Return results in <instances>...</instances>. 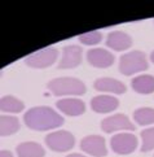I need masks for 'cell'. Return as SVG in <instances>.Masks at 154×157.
Masks as SVG:
<instances>
[{"instance_id":"7402d4cb","label":"cell","mask_w":154,"mask_h":157,"mask_svg":"<svg viewBox=\"0 0 154 157\" xmlns=\"http://www.w3.org/2000/svg\"><path fill=\"white\" fill-rule=\"evenodd\" d=\"M0 157H13V155L9 152V151H2L0 153Z\"/></svg>"},{"instance_id":"8fae6325","label":"cell","mask_w":154,"mask_h":157,"mask_svg":"<svg viewBox=\"0 0 154 157\" xmlns=\"http://www.w3.org/2000/svg\"><path fill=\"white\" fill-rule=\"evenodd\" d=\"M91 106L97 113H108V112H113L117 109L119 106V101L109 95H100L91 100Z\"/></svg>"},{"instance_id":"9a60e30c","label":"cell","mask_w":154,"mask_h":157,"mask_svg":"<svg viewBox=\"0 0 154 157\" xmlns=\"http://www.w3.org/2000/svg\"><path fill=\"white\" fill-rule=\"evenodd\" d=\"M132 88L139 94H152L154 92V77L153 75H139L132 79Z\"/></svg>"},{"instance_id":"3957f363","label":"cell","mask_w":154,"mask_h":157,"mask_svg":"<svg viewBox=\"0 0 154 157\" xmlns=\"http://www.w3.org/2000/svg\"><path fill=\"white\" fill-rule=\"evenodd\" d=\"M148 69L145 53L141 51H131L124 53L119 61V70L124 75H132Z\"/></svg>"},{"instance_id":"8992f818","label":"cell","mask_w":154,"mask_h":157,"mask_svg":"<svg viewBox=\"0 0 154 157\" xmlns=\"http://www.w3.org/2000/svg\"><path fill=\"white\" fill-rule=\"evenodd\" d=\"M112 148L115 153L119 155H128L132 153L137 147V138L134 134L127 132H120L114 135L110 140Z\"/></svg>"},{"instance_id":"ac0fdd59","label":"cell","mask_w":154,"mask_h":157,"mask_svg":"<svg viewBox=\"0 0 154 157\" xmlns=\"http://www.w3.org/2000/svg\"><path fill=\"white\" fill-rule=\"evenodd\" d=\"M24 103L14 96H4L0 103L2 112H8V113H20L24 110Z\"/></svg>"},{"instance_id":"e0dca14e","label":"cell","mask_w":154,"mask_h":157,"mask_svg":"<svg viewBox=\"0 0 154 157\" xmlns=\"http://www.w3.org/2000/svg\"><path fill=\"white\" fill-rule=\"evenodd\" d=\"M20 128V122L18 118L12 116H2L0 118V132L3 136H8L12 134L17 132Z\"/></svg>"},{"instance_id":"5bb4252c","label":"cell","mask_w":154,"mask_h":157,"mask_svg":"<svg viewBox=\"0 0 154 157\" xmlns=\"http://www.w3.org/2000/svg\"><path fill=\"white\" fill-rule=\"evenodd\" d=\"M95 88L97 91L102 92H112V94H124L126 86L113 78H100L95 82Z\"/></svg>"},{"instance_id":"9c48e42d","label":"cell","mask_w":154,"mask_h":157,"mask_svg":"<svg viewBox=\"0 0 154 157\" xmlns=\"http://www.w3.org/2000/svg\"><path fill=\"white\" fill-rule=\"evenodd\" d=\"M87 60L96 68H109L114 63V56L104 48H95L87 52Z\"/></svg>"},{"instance_id":"277c9868","label":"cell","mask_w":154,"mask_h":157,"mask_svg":"<svg viewBox=\"0 0 154 157\" xmlns=\"http://www.w3.org/2000/svg\"><path fill=\"white\" fill-rule=\"evenodd\" d=\"M46 143L52 151H56V152H66V151H70L74 147L75 139L71 132L61 130V131L48 134L46 138Z\"/></svg>"},{"instance_id":"2e32d148","label":"cell","mask_w":154,"mask_h":157,"mask_svg":"<svg viewBox=\"0 0 154 157\" xmlns=\"http://www.w3.org/2000/svg\"><path fill=\"white\" fill-rule=\"evenodd\" d=\"M18 157H44L46 152L40 144L34 142H26L21 143L17 147Z\"/></svg>"},{"instance_id":"cb8c5ba5","label":"cell","mask_w":154,"mask_h":157,"mask_svg":"<svg viewBox=\"0 0 154 157\" xmlns=\"http://www.w3.org/2000/svg\"><path fill=\"white\" fill-rule=\"evenodd\" d=\"M150 60L154 63V51H153V52H152V55H150Z\"/></svg>"},{"instance_id":"d6986e66","label":"cell","mask_w":154,"mask_h":157,"mask_svg":"<svg viewBox=\"0 0 154 157\" xmlns=\"http://www.w3.org/2000/svg\"><path fill=\"white\" fill-rule=\"evenodd\" d=\"M135 121L141 126L154 123V109L153 108H139L134 113Z\"/></svg>"},{"instance_id":"7a4b0ae2","label":"cell","mask_w":154,"mask_h":157,"mask_svg":"<svg viewBox=\"0 0 154 157\" xmlns=\"http://www.w3.org/2000/svg\"><path fill=\"white\" fill-rule=\"evenodd\" d=\"M48 88L56 96H64V95H83L86 92L84 83L71 77L56 78L48 83Z\"/></svg>"},{"instance_id":"4fadbf2b","label":"cell","mask_w":154,"mask_h":157,"mask_svg":"<svg viewBox=\"0 0 154 157\" xmlns=\"http://www.w3.org/2000/svg\"><path fill=\"white\" fill-rule=\"evenodd\" d=\"M57 108L68 116H80L84 113L86 105L79 99H62L57 101Z\"/></svg>"},{"instance_id":"30bf717a","label":"cell","mask_w":154,"mask_h":157,"mask_svg":"<svg viewBox=\"0 0 154 157\" xmlns=\"http://www.w3.org/2000/svg\"><path fill=\"white\" fill-rule=\"evenodd\" d=\"M82 63V48L79 46H68L64 48L62 59L58 64L60 69H71Z\"/></svg>"},{"instance_id":"ba28073f","label":"cell","mask_w":154,"mask_h":157,"mask_svg":"<svg viewBox=\"0 0 154 157\" xmlns=\"http://www.w3.org/2000/svg\"><path fill=\"white\" fill-rule=\"evenodd\" d=\"M101 128L105 132H114V131H119V130L134 131L135 126H134V123L127 118V116L114 114V116L108 117V118H105V120H102Z\"/></svg>"},{"instance_id":"6da1fadb","label":"cell","mask_w":154,"mask_h":157,"mask_svg":"<svg viewBox=\"0 0 154 157\" xmlns=\"http://www.w3.org/2000/svg\"><path fill=\"white\" fill-rule=\"evenodd\" d=\"M25 123L31 130L47 131L60 127L64 123V118L49 106H35L26 112L24 117Z\"/></svg>"},{"instance_id":"603a6c76","label":"cell","mask_w":154,"mask_h":157,"mask_svg":"<svg viewBox=\"0 0 154 157\" xmlns=\"http://www.w3.org/2000/svg\"><path fill=\"white\" fill-rule=\"evenodd\" d=\"M66 157H86V156H82V155H78V153H73V155H69Z\"/></svg>"},{"instance_id":"52a82bcc","label":"cell","mask_w":154,"mask_h":157,"mask_svg":"<svg viewBox=\"0 0 154 157\" xmlns=\"http://www.w3.org/2000/svg\"><path fill=\"white\" fill-rule=\"evenodd\" d=\"M80 148L86 153L96 157H104L108 155V149L105 145V139L100 135H90L82 139Z\"/></svg>"},{"instance_id":"5b68a950","label":"cell","mask_w":154,"mask_h":157,"mask_svg":"<svg viewBox=\"0 0 154 157\" xmlns=\"http://www.w3.org/2000/svg\"><path fill=\"white\" fill-rule=\"evenodd\" d=\"M58 57V49L48 47L44 48L42 51L32 53L26 57V64L31 66V68H36V69H43L47 66H51L54 61Z\"/></svg>"},{"instance_id":"7c38bea8","label":"cell","mask_w":154,"mask_h":157,"mask_svg":"<svg viewBox=\"0 0 154 157\" xmlns=\"http://www.w3.org/2000/svg\"><path fill=\"white\" fill-rule=\"evenodd\" d=\"M132 39L128 34L123 31H112L109 33L106 39V46L115 51H124L131 47Z\"/></svg>"},{"instance_id":"44dd1931","label":"cell","mask_w":154,"mask_h":157,"mask_svg":"<svg viewBox=\"0 0 154 157\" xmlns=\"http://www.w3.org/2000/svg\"><path fill=\"white\" fill-rule=\"evenodd\" d=\"M102 39V35L100 31H90L86 34H80L79 35V42L86 44V46H93V44L100 43Z\"/></svg>"},{"instance_id":"ffe728a7","label":"cell","mask_w":154,"mask_h":157,"mask_svg":"<svg viewBox=\"0 0 154 157\" xmlns=\"http://www.w3.org/2000/svg\"><path fill=\"white\" fill-rule=\"evenodd\" d=\"M141 152H148V151L154 149V127L141 131Z\"/></svg>"}]
</instances>
